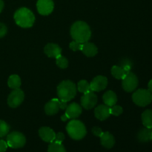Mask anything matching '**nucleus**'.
<instances>
[{
    "label": "nucleus",
    "instance_id": "1",
    "mask_svg": "<svg viewBox=\"0 0 152 152\" xmlns=\"http://www.w3.org/2000/svg\"><path fill=\"white\" fill-rule=\"evenodd\" d=\"M71 35L74 41L80 43L88 42L91 37V31L86 22L77 21L74 22L71 28Z\"/></svg>",
    "mask_w": 152,
    "mask_h": 152
},
{
    "label": "nucleus",
    "instance_id": "2",
    "mask_svg": "<svg viewBox=\"0 0 152 152\" xmlns=\"http://www.w3.org/2000/svg\"><path fill=\"white\" fill-rule=\"evenodd\" d=\"M13 17L16 25L23 28H31L35 22V16L34 13L27 7L18 9L15 12Z\"/></svg>",
    "mask_w": 152,
    "mask_h": 152
},
{
    "label": "nucleus",
    "instance_id": "3",
    "mask_svg": "<svg viewBox=\"0 0 152 152\" xmlns=\"http://www.w3.org/2000/svg\"><path fill=\"white\" fill-rule=\"evenodd\" d=\"M57 94L61 101L68 102L74 99L77 94L76 85L71 80L61 82L57 87Z\"/></svg>",
    "mask_w": 152,
    "mask_h": 152
},
{
    "label": "nucleus",
    "instance_id": "4",
    "mask_svg": "<svg viewBox=\"0 0 152 152\" xmlns=\"http://www.w3.org/2000/svg\"><path fill=\"white\" fill-rule=\"evenodd\" d=\"M66 131L68 135L75 140H82L85 137L87 133L84 123L76 119H73L68 123L66 126Z\"/></svg>",
    "mask_w": 152,
    "mask_h": 152
},
{
    "label": "nucleus",
    "instance_id": "5",
    "mask_svg": "<svg viewBox=\"0 0 152 152\" xmlns=\"http://www.w3.org/2000/svg\"><path fill=\"white\" fill-rule=\"evenodd\" d=\"M133 102L137 105L145 107L152 101V94L147 89H138L132 95Z\"/></svg>",
    "mask_w": 152,
    "mask_h": 152
},
{
    "label": "nucleus",
    "instance_id": "6",
    "mask_svg": "<svg viewBox=\"0 0 152 152\" xmlns=\"http://www.w3.org/2000/svg\"><path fill=\"white\" fill-rule=\"evenodd\" d=\"M7 146L11 148H19L25 145L26 138L23 134L19 132H13L9 134L7 137Z\"/></svg>",
    "mask_w": 152,
    "mask_h": 152
},
{
    "label": "nucleus",
    "instance_id": "7",
    "mask_svg": "<svg viewBox=\"0 0 152 152\" xmlns=\"http://www.w3.org/2000/svg\"><path fill=\"white\" fill-rule=\"evenodd\" d=\"M68 104L65 102H62L60 99L53 98L48 102L45 105V111L48 115H54L57 114L59 109H66Z\"/></svg>",
    "mask_w": 152,
    "mask_h": 152
},
{
    "label": "nucleus",
    "instance_id": "8",
    "mask_svg": "<svg viewBox=\"0 0 152 152\" xmlns=\"http://www.w3.org/2000/svg\"><path fill=\"white\" fill-rule=\"evenodd\" d=\"M25 99V94L20 88L13 89L7 98V104L11 108H17L22 103Z\"/></svg>",
    "mask_w": 152,
    "mask_h": 152
},
{
    "label": "nucleus",
    "instance_id": "9",
    "mask_svg": "<svg viewBox=\"0 0 152 152\" xmlns=\"http://www.w3.org/2000/svg\"><path fill=\"white\" fill-rule=\"evenodd\" d=\"M122 86L123 89L127 92H132L138 86V79L134 74L129 72L123 79Z\"/></svg>",
    "mask_w": 152,
    "mask_h": 152
},
{
    "label": "nucleus",
    "instance_id": "10",
    "mask_svg": "<svg viewBox=\"0 0 152 152\" xmlns=\"http://www.w3.org/2000/svg\"><path fill=\"white\" fill-rule=\"evenodd\" d=\"M96 103H97V96L92 91L83 94L82 96L81 105L86 109H92L96 105Z\"/></svg>",
    "mask_w": 152,
    "mask_h": 152
},
{
    "label": "nucleus",
    "instance_id": "11",
    "mask_svg": "<svg viewBox=\"0 0 152 152\" xmlns=\"http://www.w3.org/2000/svg\"><path fill=\"white\" fill-rule=\"evenodd\" d=\"M37 8L39 13L42 16H48L53 12L54 3L53 0H38L37 2Z\"/></svg>",
    "mask_w": 152,
    "mask_h": 152
},
{
    "label": "nucleus",
    "instance_id": "12",
    "mask_svg": "<svg viewBox=\"0 0 152 152\" xmlns=\"http://www.w3.org/2000/svg\"><path fill=\"white\" fill-rule=\"evenodd\" d=\"M108 85V79L102 75L96 76L91 82V90L94 92H99L104 90Z\"/></svg>",
    "mask_w": 152,
    "mask_h": 152
},
{
    "label": "nucleus",
    "instance_id": "13",
    "mask_svg": "<svg viewBox=\"0 0 152 152\" xmlns=\"http://www.w3.org/2000/svg\"><path fill=\"white\" fill-rule=\"evenodd\" d=\"M82 112L83 110L81 105L76 102H72L70 105H68L65 114L68 116V119H76L81 115Z\"/></svg>",
    "mask_w": 152,
    "mask_h": 152
},
{
    "label": "nucleus",
    "instance_id": "14",
    "mask_svg": "<svg viewBox=\"0 0 152 152\" xmlns=\"http://www.w3.org/2000/svg\"><path fill=\"white\" fill-rule=\"evenodd\" d=\"M39 135L43 141L46 142H52L56 137V133L49 127H42L39 130Z\"/></svg>",
    "mask_w": 152,
    "mask_h": 152
},
{
    "label": "nucleus",
    "instance_id": "15",
    "mask_svg": "<svg viewBox=\"0 0 152 152\" xmlns=\"http://www.w3.org/2000/svg\"><path fill=\"white\" fill-rule=\"evenodd\" d=\"M94 115L97 120L103 121L110 117V107L106 105H99L95 108Z\"/></svg>",
    "mask_w": 152,
    "mask_h": 152
},
{
    "label": "nucleus",
    "instance_id": "16",
    "mask_svg": "<svg viewBox=\"0 0 152 152\" xmlns=\"http://www.w3.org/2000/svg\"><path fill=\"white\" fill-rule=\"evenodd\" d=\"M44 52L48 57L50 58H56L61 55L62 53V48L58 45L57 44L54 43H48L45 45L44 48Z\"/></svg>",
    "mask_w": 152,
    "mask_h": 152
},
{
    "label": "nucleus",
    "instance_id": "17",
    "mask_svg": "<svg viewBox=\"0 0 152 152\" xmlns=\"http://www.w3.org/2000/svg\"><path fill=\"white\" fill-rule=\"evenodd\" d=\"M81 51L88 57H93L97 53L98 49L94 43L86 42L83 43Z\"/></svg>",
    "mask_w": 152,
    "mask_h": 152
},
{
    "label": "nucleus",
    "instance_id": "18",
    "mask_svg": "<svg viewBox=\"0 0 152 152\" xmlns=\"http://www.w3.org/2000/svg\"><path fill=\"white\" fill-rule=\"evenodd\" d=\"M100 142L102 146L106 148H111L114 145L115 140L114 136L108 132H103L102 136L100 137Z\"/></svg>",
    "mask_w": 152,
    "mask_h": 152
},
{
    "label": "nucleus",
    "instance_id": "19",
    "mask_svg": "<svg viewBox=\"0 0 152 152\" xmlns=\"http://www.w3.org/2000/svg\"><path fill=\"white\" fill-rule=\"evenodd\" d=\"M102 99L105 105L111 107L117 102V96L112 91H108L103 94Z\"/></svg>",
    "mask_w": 152,
    "mask_h": 152
},
{
    "label": "nucleus",
    "instance_id": "20",
    "mask_svg": "<svg viewBox=\"0 0 152 152\" xmlns=\"http://www.w3.org/2000/svg\"><path fill=\"white\" fill-rule=\"evenodd\" d=\"M137 139L141 142H147L152 140V129L145 128L138 132Z\"/></svg>",
    "mask_w": 152,
    "mask_h": 152
},
{
    "label": "nucleus",
    "instance_id": "21",
    "mask_svg": "<svg viewBox=\"0 0 152 152\" xmlns=\"http://www.w3.org/2000/svg\"><path fill=\"white\" fill-rule=\"evenodd\" d=\"M128 73L129 72L126 71L122 66L114 65L111 68V74L114 78L117 79V80H123Z\"/></svg>",
    "mask_w": 152,
    "mask_h": 152
},
{
    "label": "nucleus",
    "instance_id": "22",
    "mask_svg": "<svg viewBox=\"0 0 152 152\" xmlns=\"http://www.w3.org/2000/svg\"><path fill=\"white\" fill-rule=\"evenodd\" d=\"M142 122L143 126L148 129H152V110H145L142 114Z\"/></svg>",
    "mask_w": 152,
    "mask_h": 152
},
{
    "label": "nucleus",
    "instance_id": "23",
    "mask_svg": "<svg viewBox=\"0 0 152 152\" xmlns=\"http://www.w3.org/2000/svg\"><path fill=\"white\" fill-rule=\"evenodd\" d=\"M21 84H22V82H21L20 77L16 74H13V75L10 76L8 80H7V85L12 89L19 88Z\"/></svg>",
    "mask_w": 152,
    "mask_h": 152
},
{
    "label": "nucleus",
    "instance_id": "24",
    "mask_svg": "<svg viewBox=\"0 0 152 152\" xmlns=\"http://www.w3.org/2000/svg\"><path fill=\"white\" fill-rule=\"evenodd\" d=\"M48 152H66L64 145L60 142H50L48 148Z\"/></svg>",
    "mask_w": 152,
    "mask_h": 152
},
{
    "label": "nucleus",
    "instance_id": "25",
    "mask_svg": "<svg viewBox=\"0 0 152 152\" xmlns=\"http://www.w3.org/2000/svg\"><path fill=\"white\" fill-rule=\"evenodd\" d=\"M77 89L80 92L83 94H86L88 93V92L91 91V86H90V83H88L86 80H80V82L77 84Z\"/></svg>",
    "mask_w": 152,
    "mask_h": 152
},
{
    "label": "nucleus",
    "instance_id": "26",
    "mask_svg": "<svg viewBox=\"0 0 152 152\" xmlns=\"http://www.w3.org/2000/svg\"><path fill=\"white\" fill-rule=\"evenodd\" d=\"M56 65L62 69H65L68 66V60L66 57L62 55H59L56 58Z\"/></svg>",
    "mask_w": 152,
    "mask_h": 152
},
{
    "label": "nucleus",
    "instance_id": "27",
    "mask_svg": "<svg viewBox=\"0 0 152 152\" xmlns=\"http://www.w3.org/2000/svg\"><path fill=\"white\" fill-rule=\"evenodd\" d=\"M10 131V126L6 122L0 120V137L6 136Z\"/></svg>",
    "mask_w": 152,
    "mask_h": 152
},
{
    "label": "nucleus",
    "instance_id": "28",
    "mask_svg": "<svg viewBox=\"0 0 152 152\" xmlns=\"http://www.w3.org/2000/svg\"><path fill=\"white\" fill-rule=\"evenodd\" d=\"M123 109L121 106L120 105H113V106L110 107V114L111 115L114 116H120V114L123 113Z\"/></svg>",
    "mask_w": 152,
    "mask_h": 152
},
{
    "label": "nucleus",
    "instance_id": "29",
    "mask_svg": "<svg viewBox=\"0 0 152 152\" xmlns=\"http://www.w3.org/2000/svg\"><path fill=\"white\" fill-rule=\"evenodd\" d=\"M69 48L74 51H79V50H82V48H83V43L78 42L77 41H72L69 44Z\"/></svg>",
    "mask_w": 152,
    "mask_h": 152
},
{
    "label": "nucleus",
    "instance_id": "30",
    "mask_svg": "<svg viewBox=\"0 0 152 152\" xmlns=\"http://www.w3.org/2000/svg\"><path fill=\"white\" fill-rule=\"evenodd\" d=\"M7 28L4 24L0 22V38H2L3 37L7 34Z\"/></svg>",
    "mask_w": 152,
    "mask_h": 152
},
{
    "label": "nucleus",
    "instance_id": "31",
    "mask_svg": "<svg viewBox=\"0 0 152 152\" xmlns=\"http://www.w3.org/2000/svg\"><path fill=\"white\" fill-rule=\"evenodd\" d=\"M65 140V135H64L63 133L62 132H59V133L56 134V137H55L54 141L57 142H60L62 143V141Z\"/></svg>",
    "mask_w": 152,
    "mask_h": 152
},
{
    "label": "nucleus",
    "instance_id": "32",
    "mask_svg": "<svg viewBox=\"0 0 152 152\" xmlns=\"http://www.w3.org/2000/svg\"><path fill=\"white\" fill-rule=\"evenodd\" d=\"M92 132H93V134L95 136L99 137H100L102 135V134H103V132H102V129L99 127H94L92 129Z\"/></svg>",
    "mask_w": 152,
    "mask_h": 152
},
{
    "label": "nucleus",
    "instance_id": "33",
    "mask_svg": "<svg viewBox=\"0 0 152 152\" xmlns=\"http://www.w3.org/2000/svg\"><path fill=\"white\" fill-rule=\"evenodd\" d=\"M7 144L4 140H0V152H5L7 148Z\"/></svg>",
    "mask_w": 152,
    "mask_h": 152
},
{
    "label": "nucleus",
    "instance_id": "34",
    "mask_svg": "<svg viewBox=\"0 0 152 152\" xmlns=\"http://www.w3.org/2000/svg\"><path fill=\"white\" fill-rule=\"evenodd\" d=\"M148 90L150 92H151V93L152 94V80H151L149 81V83H148Z\"/></svg>",
    "mask_w": 152,
    "mask_h": 152
},
{
    "label": "nucleus",
    "instance_id": "35",
    "mask_svg": "<svg viewBox=\"0 0 152 152\" xmlns=\"http://www.w3.org/2000/svg\"><path fill=\"white\" fill-rule=\"evenodd\" d=\"M61 120H62V121H64V122H65L66 121V120H69V119H68V116L66 115V114H64L62 116V117H61Z\"/></svg>",
    "mask_w": 152,
    "mask_h": 152
},
{
    "label": "nucleus",
    "instance_id": "36",
    "mask_svg": "<svg viewBox=\"0 0 152 152\" xmlns=\"http://www.w3.org/2000/svg\"><path fill=\"white\" fill-rule=\"evenodd\" d=\"M3 7H4V1L3 0H0V13L2 11Z\"/></svg>",
    "mask_w": 152,
    "mask_h": 152
}]
</instances>
